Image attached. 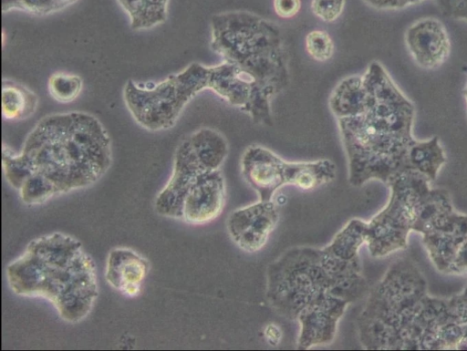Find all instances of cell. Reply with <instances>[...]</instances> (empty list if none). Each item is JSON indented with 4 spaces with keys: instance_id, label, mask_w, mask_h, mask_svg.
<instances>
[{
    "instance_id": "8992f818",
    "label": "cell",
    "mask_w": 467,
    "mask_h": 351,
    "mask_svg": "<svg viewBox=\"0 0 467 351\" xmlns=\"http://www.w3.org/2000/svg\"><path fill=\"white\" fill-rule=\"evenodd\" d=\"M210 27L212 50L235 65L253 87L247 115L254 124L271 126L272 101L290 81L288 53L280 28L244 10L213 15Z\"/></svg>"
},
{
    "instance_id": "5bb4252c",
    "label": "cell",
    "mask_w": 467,
    "mask_h": 351,
    "mask_svg": "<svg viewBox=\"0 0 467 351\" xmlns=\"http://www.w3.org/2000/svg\"><path fill=\"white\" fill-rule=\"evenodd\" d=\"M150 270L149 261L129 247H116L107 257L104 276L113 289L128 297L140 294Z\"/></svg>"
},
{
    "instance_id": "4fadbf2b",
    "label": "cell",
    "mask_w": 467,
    "mask_h": 351,
    "mask_svg": "<svg viewBox=\"0 0 467 351\" xmlns=\"http://www.w3.org/2000/svg\"><path fill=\"white\" fill-rule=\"evenodd\" d=\"M226 187L221 170L202 175L186 193L181 210V220L201 225L216 219L223 212Z\"/></svg>"
},
{
    "instance_id": "d6986e66",
    "label": "cell",
    "mask_w": 467,
    "mask_h": 351,
    "mask_svg": "<svg viewBox=\"0 0 467 351\" xmlns=\"http://www.w3.org/2000/svg\"><path fill=\"white\" fill-rule=\"evenodd\" d=\"M83 80L77 74L57 72L47 81L50 96L59 103H70L81 93Z\"/></svg>"
},
{
    "instance_id": "5b68a950",
    "label": "cell",
    "mask_w": 467,
    "mask_h": 351,
    "mask_svg": "<svg viewBox=\"0 0 467 351\" xmlns=\"http://www.w3.org/2000/svg\"><path fill=\"white\" fill-rule=\"evenodd\" d=\"M5 275L15 294L48 301L70 324L84 320L99 296L93 259L78 239L60 232L30 241Z\"/></svg>"
},
{
    "instance_id": "603a6c76",
    "label": "cell",
    "mask_w": 467,
    "mask_h": 351,
    "mask_svg": "<svg viewBox=\"0 0 467 351\" xmlns=\"http://www.w3.org/2000/svg\"><path fill=\"white\" fill-rule=\"evenodd\" d=\"M275 14L282 18H292L301 9V0H274Z\"/></svg>"
},
{
    "instance_id": "52a82bcc",
    "label": "cell",
    "mask_w": 467,
    "mask_h": 351,
    "mask_svg": "<svg viewBox=\"0 0 467 351\" xmlns=\"http://www.w3.org/2000/svg\"><path fill=\"white\" fill-rule=\"evenodd\" d=\"M427 176L414 170L389 181L387 204L366 222V245L372 257L381 258L406 249L411 232L425 231L435 205L437 188Z\"/></svg>"
},
{
    "instance_id": "9a60e30c",
    "label": "cell",
    "mask_w": 467,
    "mask_h": 351,
    "mask_svg": "<svg viewBox=\"0 0 467 351\" xmlns=\"http://www.w3.org/2000/svg\"><path fill=\"white\" fill-rule=\"evenodd\" d=\"M337 175L336 164L327 159L313 161H287L286 185L311 191L333 181Z\"/></svg>"
},
{
    "instance_id": "cb8c5ba5",
    "label": "cell",
    "mask_w": 467,
    "mask_h": 351,
    "mask_svg": "<svg viewBox=\"0 0 467 351\" xmlns=\"http://www.w3.org/2000/svg\"><path fill=\"white\" fill-rule=\"evenodd\" d=\"M368 5L379 10H399L421 3L425 0H363Z\"/></svg>"
},
{
    "instance_id": "484cf974",
    "label": "cell",
    "mask_w": 467,
    "mask_h": 351,
    "mask_svg": "<svg viewBox=\"0 0 467 351\" xmlns=\"http://www.w3.org/2000/svg\"><path fill=\"white\" fill-rule=\"evenodd\" d=\"M12 10L21 11V0H2L3 13L9 12Z\"/></svg>"
},
{
    "instance_id": "4316f807",
    "label": "cell",
    "mask_w": 467,
    "mask_h": 351,
    "mask_svg": "<svg viewBox=\"0 0 467 351\" xmlns=\"http://www.w3.org/2000/svg\"><path fill=\"white\" fill-rule=\"evenodd\" d=\"M462 71H463V73L465 74V77H466V80H465V84H464L462 94H463V98H464V100H465L466 112H467V66L462 67Z\"/></svg>"
},
{
    "instance_id": "44dd1931",
    "label": "cell",
    "mask_w": 467,
    "mask_h": 351,
    "mask_svg": "<svg viewBox=\"0 0 467 351\" xmlns=\"http://www.w3.org/2000/svg\"><path fill=\"white\" fill-rule=\"evenodd\" d=\"M346 5V0H311L312 13L320 20L331 23L339 18Z\"/></svg>"
},
{
    "instance_id": "7402d4cb",
    "label": "cell",
    "mask_w": 467,
    "mask_h": 351,
    "mask_svg": "<svg viewBox=\"0 0 467 351\" xmlns=\"http://www.w3.org/2000/svg\"><path fill=\"white\" fill-rule=\"evenodd\" d=\"M441 13L456 20L467 22V0H435Z\"/></svg>"
},
{
    "instance_id": "d4e9b609",
    "label": "cell",
    "mask_w": 467,
    "mask_h": 351,
    "mask_svg": "<svg viewBox=\"0 0 467 351\" xmlns=\"http://www.w3.org/2000/svg\"><path fill=\"white\" fill-rule=\"evenodd\" d=\"M265 336L267 343L275 346L279 344L282 337V333L276 325L270 324L265 329Z\"/></svg>"
},
{
    "instance_id": "ba28073f",
    "label": "cell",
    "mask_w": 467,
    "mask_h": 351,
    "mask_svg": "<svg viewBox=\"0 0 467 351\" xmlns=\"http://www.w3.org/2000/svg\"><path fill=\"white\" fill-rule=\"evenodd\" d=\"M209 67L192 62L152 87L130 79L123 99L133 119L143 129L161 131L172 128L187 104L208 89Z\"/></svg>"
},
{
    "instance_id": "6da1fadb",
    "label": "cell",
    "mask_w": 467,
    "mask_h": 351,
    "mask_svg": "<svg viewBox=\"0 0 467 351\" xmlns=\"http://www.w3.org/2000/svg\"><path fill=\"white\" fill-rule=\"evenodd\" d=\"M361 76L365 94L359 113L337 119L348 182L355 187L370 181L387 184L408 170L432 178L441 164V148L434 137H414L413 102L379 61Z\"/></svg>"
},
{
    "instance_id": "3957f363",
    "label": "cell",
    "mask_w": 467,
    "mask_h": 351,
    "mask_svg": "<svg viewBox=\"0 0 467 351\" xmlns=\"http://www.w3.org/2000/svg\"><path fill=\"white\" fill-rule=\"evenodd\" d=\"M357 330L366 350H467L464 298L430 294L419 268L400 259L369 291Z\"/></svg>"
},
{
    "instance_id": "277c9868",
    "label": "cell",
    "mask_w": 467,
    "mask_h": 351,
    "mask_svg": "<svg viewBox=\"0 0 467 351\" xmlns=\"http://www.w3.org/2000/svg\"><path fill=\"white\" fill-rule=\"evenodd\" d=\"M112 160L111 141L102 123L83 111L42 118L20 152L3 145L6 181L16 191L32 175L53 188L56 196L85 189L100 180Z\"/></svg>"
},
{
    "instance_id": "9c48e42d",
    "label": "cell",
    "mask_w": 467,
    "mask_h": 351,
    "mask_svg": "<svg viewBox=\"0 0 467 351\" xmlns=\"http://www.w3.org/2000/svg\"><path fill=\"white\" fill-rule=\"evenodd\" d=\"M213 171L200 160L188 138L177 147L169 180L154 200L155 211L161 216L181 220L182 201L198 179Z\"/></svg>"
},
{
    "instance_id": "2e32d148",
    "label": "cell",
    "mask_w": 467,
    "mask_h": 351,
    "mask_svg": "<svg viewBox=\"0 0 467 351\" xmlns=\"http://www.w3.org/2000/svg\"><path fill=\"white\" fill-rule=\"evenodd\" d=\"M187 138L208 169L221 170L229 153L228 142L221 132L204 127L193 131Z\"/></svg>"
},
{
    "instance_id": "83f0119b",
    "label": "cell",
    "mask_w": 467,
    "mask_h": 351,
    "mask_svg": "<svg viewBox=\"0 0 467 351\" xmlns=\"http://www.w3.org/2000/svg\"><path fill=\"white\" fill-rule=\"evenodd\" d=\"M51 6L52 8L54 9L55 13L57 12L55 6L53 5L52 2L50 0H46Z\"/></svg>"
},
{
    "instance_id": "8fae6325",
    "label": "cell",
    "mask_w": 467,
    "mask_h": 351,
    "mask_svg": "<svg viewBox=\"0 0 467 351\" xmlns=\"http://www.w3.org/2000/svg\"><path fill=\"white\" fill-rule=\"evenodd\" d=\"M404 38L410 56L423 69H436L450 57L451 43L448 30L436 17L414 21L406 29Z\"/></svg>"
},
{
    "instance_id": "7c38bea8",
    "label": "cell",
    "mask_w": 467,
    "mask_h": 351,
    "mask_svg": "<svg viewBox=\"0 0 467 351\" xmlns=\"http://www.w3.org/2000/svg\"><path fill=\"white\" fill-rule=\"evenodd\" d=\"M286 163L271 150L253 144L241 157V173L259 200L273 201L275 192L286 185Z\"/></svg>"
},
{
    "instance_id": "e0dca14e",
    "label": "cell",
    "mask_w": 467,
    "mask_h": 351,
    "mask_svg": "<svg viewBox=\"0 0 467 351\" xmlns=\"http://www.w3.org/2000/svg\"><path fill=\"white\" fill-rule=\"evenodd\" d=\"M38 98L30 88L15 81H3L2 115L5 119H26L36 112Z\"/></svg>"
},
{
    "instance_id": "7a4b0ae2",
    "label": "cell",
    "mask_w": 467,
    "mask_h": 351,
    "mask_svg": "<svg viewBox=\"0 0 467 351\" xmlns=\"http://www.w3.org/2000/svg\"><path fill=\"white\" fill-rule=\"evenodd\" d=\"M365 243L366 222L353 218L324 247L286 250L266 269L269 305L299 323L337 325L368 290L359 256Z\"/></svg>"
},
{
    "instance_id": "30bf717a",
    "label": "cell",
    "mask_w": 467,
    "mask_h": 351,
    "mask_svg": "<svg viewBox=\"0 0 467 351\" xmlns=\"http://www.w3.org/2000/svg\"><path fill=\"white\" fill-rule=\"evenodd\" d=\"M279 221L274 201H261L234 210L228 217L227 230L237 247L247 253L261 250Z\"/></svg>"
},
{
    "instance_id": "ffe728a7",
    "label": "cell",
    "mask_w": 467,
    "mask_h": 351,
    "mask_svg": "<svg viewBox=\"0 0 467 351\" xmlns=\"http://www.w3.org/2000/svg\"><path fill=\"white\" fill-rule=\"evenodd\" d=\"M305 46L308 56L316 61L324 62L334 54V41L325 30H312L305 38Z\"/></svg>"
},
{
    "instance_id": "ac0fdd59",
    "label": "cell",
    "mask_w": 467,
    "mask_h": 351,
    "mask_svg": "<svg viewBox=\"0 0 467 351\" xmlns=\"http://www.w3.org/2000/svg\"><path fill=\"white\" fill-rule=\"evenodd\" d=\"M133 30H147L167 19L169 0H117Z\"/></svg>"
}]
</instances>
